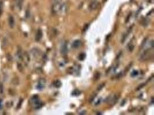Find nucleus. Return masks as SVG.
<instances>
[{"mask_svg":"<svg viewBox=\"0 0 154 115\" xmlns=\"http://www.w3.org/2000/svg\"><path fill=\"white\" fill-rule=\"evenodd\" d=\"M149 19H147V18H144V19H143V21H142L143 25L144 26H145V27H146V26H147L148 25V24H149Z\"/></svg>","mask_w":154,"mask_h":115,"instance_id":"nucleus-16","label":"nucleus"},{"mask_svg":"<svg viewBox=\"0 0 154 115\" xmlns=\"http://www.w3.org/2000/svg\"><path fill=\"white\" fill-rule=\"evenodd\" d=\"M144 85H145V84H141V85H140V86H139L138 88H137V90H140V89L142 88L143 87V86H144Z\"/></svg>","mask_w":154,"mask_h":115,"instance_id":"nucleus-20","label":"nucleus"},{"mask_svg":"<svg viewBox=\"0 0 154 115\" xmlns=\"http://www.w3.org/2000/svg\"><path fill=\"white\" fill-rule=\"evenodd\" d=\"M32 104H34L35 109H39L43 106V103L39 100V97L37 95H35L32 97L31 98Z\"/></svg>","mask_w":154,"mask_h":115,"instance_id":"nucleus-2","label":"nucleus"},{"mask_svg":"<svg viewBox=\"0 0 154 115\" xmlns=\"http://www.w3.org/2000/svg\"><path fill=\"white\" fill-rule=\"evenodd\" d=\"M81 94V92L78 89H75L72 93V95L73 96H79Z\"/></svg>","mask_w":154,"mask_h":115,"instance_id":"nucleus-14","label":"nucleus"},{"mask_svg":"<svg viewBox=\"0 0 154 115\" xmlns=\"http://www.w3.org/2000/svg\"><path fill=\"white\" fill-rule=\"evenodd\" d=\"M62 85L61 82L60 80H56L55 81L53 82V86L56 88H59Z\"/></svg>","mask_w":154,"mask_h":115,"instance_id":"nucleus-11","label":"nucleus"},{"mask_svg":"<svg viewBox=\"0 0 154 115\" xmlns=\"http://www.w3.org/2000/svg\"><path fill=\"white\" fill-rule=\"evenodd\" d=\"M81 45H82V42H81L80 40H76L75 41L73 42V43L72 44V47L73 48H78L79 47H80Z\"/></svg>","mask_w":154,"mask_h":115,"instance_id":"nucleus-8","label":"nucleus"},{"mask_svg":"<svg viewBox=\"0 0 154 115\" xmlns=\"http://www.w3.org/2000/svg\"><path fill=\"white\" fill-rule=\"evenodd\" d=\"M105 1H106V0H105Z\"/></svg>","mask_w":154,"mask_h":115,"instance_id":"nucleus-25","label":"nucleus"},{"mask_svg":"<svg viewBox=\"0 0 154 115\" xmlns=\"http://www.w3.org/2000/svg\"><path fill=\"white\" fill-rule=\"evenodd\" d=\"M25 16H26V17H27V18H28V17H30V13L29 11H26V15H25Z\"/></svg>","mask_w":154,"mask_h":115,"instance_id":"nucleus-21","label":"nucleus"},{"mask_svg":"<svg viewBox=\"0 0 154 115\" xmlns=\"http://www.w3.org/2000/svg\"><path fill=\"white\" fill-rule=\"evenodd\" d=\"M67 11V6L65 3L56 2L52 6V12L54 13H63Z\"/></svg>","mask_w":154,"mask_h":115,"instance_id":"nucleus-1","label":"nucleus"},{"mask_svg":"<svg viewBox=\"0 0 154 115\" xmlns=\"http://www.w3.org/2000/svg\"><path fill=\"white\" fill-rule=\"evenodd\" d=\"M118 97L117 96V95H114V97H113L111 98V99H110V103L111 104L114 105V104L116 103L117 101H118Z\"/></svg>","mask_w":154,"mask_h":115,"instance_id":"nucleus-12","label":"nucleus"},{"mask_svg":"<svg viewBox=\"0 0 154 115\" xmlns=\"http://www.w3.org/2000/svg\"><path fill=\"white\" fill-rule=\"evenodd\" d=\"M80 114H86V111H83V112H81Z\"/></svg>","mask_w":154,"mask_h":115,"instance_id":"nucleus-24","label":"nucleus"},{"mask_svg":"<svg viewBox=\"0 0 154 115\" xmlns=\"http://www.w3.org/2000/svg\"><path fill=\"white\" fill-rule=\"evenodd\" d=\"M4 92V86L2 83L0 82V93L2 94Z\"/></svg>","mask_w":154,"mask_h":115,"instance_id":"nucleus-18","label":"nucleus"},{"mask_svg":"<svg viewBox=\"0 0 154 115\" xmlns=\"http://www.w3.org/2000/svg\"><path fill=\"white\" fill-rule=\"evenodd\" d=\"M3 107V101L0 100V109H2Z\"/></svg>","mask_w":154,"mask_h":115,"instance_id":"nucleus-23","label":"nucleus"},{"mask_svg":"<svg viewBox=\"0 0 154 115\" xmlns=\"http://www.w3.org/2000/svg\"><path fill=\"white\" fill-rule=\"evenodd\" d=\"M42 36H43V32L40 29H39L38 30L37 32L36 33L35 36V40L36 42H39L41 40Z\"/></svg>","mask_w":154,"mask_h":115,"instance_id":"nucleus-7","label":"nucleus"},{"mask_svg":"<svg viewBox=\"0 0 154 115\" xmlns=\"http://www.w3.org/2000/svg\"><path fill=\"white\" fill-rule=\"evenodd\" d=\"M68 46H67V43L66 42H64L62 43L61 46V49L60 51L62 55H66L68 53Z\"/></svg>","mask_w":154,"mask_h":115,"instance_id":"nucleus-5","label":"nucleus"},{"mask_svg":"<svg viewBox=\"0 0 154 115\" xmlns=\"http://www.w3.org/2000/svg\"><path fill=\"white\" fill-rule=\"evenodd\" d=\"M8 23H9V27L11 28H13L15 26V19L13 17V16H10L9 17V19H8Z\"/></svg>","mask_w":154,"mask_h":115,"instance_id":"nucleus-9","label":"nucleus"},{"mask_svg":"<svg viewBox=\"0 0 154 115\" xmlns=\"http://www.w3.org/2000/svg\"><path fill=\"white\" fill-rule=\"evenodd\" d=\"M23 4V0H16V7L19 9H21Z\"/></svg>","mask_w":154,"mask_h":115,"instance_id":"nucleus-10","label":"nucleus"},{"mask_svg":"<svg viewBox=\"0 0 154 115\" xmlns=\"http://www.w3.org/2000/svg\"><path fill=\"white\" fill-rule=\"evenodd\" d=\"M99 4L98 3V1H96V0H94V1H91L90 4H89L88 8H89V9H90L91 11H95V10L98 9L99 7Z\"/></svg>","mask_w":154,"mask_h":115,"instance_id":"nucleus-3","label":"nucleus"},{"mask_svg":"<svg viewBox=\"0 0 154 115\" xmlns=\"http://www.w3.org/2000/svg\"><path fill=\"white\" fill-rule=\"evenodd\" d=\"M105 86V84H102L100 85H99L98 88V90H102V89Z\"/></svg>","mask_w":154,"mask_h":115,"instance_id":"nucleus-19","label":"nucleus"},{"mask_svg":"<svg viewBox=\"0 0 154 115\" xmlns=\"http://www.w3.org/2000/svg\"><path fill=\"white\" fill-rule=\"evenodd\" d=\"M86 54L85 53H82L80 54V55H79V59L80 60H82V61H83V60H84L85 59H86Z\"/></svg>","mask_w":154,"mask_h":115,"instance_id":"nucleus-15","label":"nucleus"},{"mask_svg":"<svg viewBox=\"0 0 154 115\" xmlns=\"http://www.w3.org/2000/svg\"><path fill=\"white\" fill-rule=\"evenodd\" d=\"M139 74V72L137 71V70H133V71L131 72V76H132V77H135V76H136L138 75Z\"/></svg>","mask_w":154,"mask_h":115,"instance_id":"nucleus-17","label":"nucleus"},{"mask_svg":"<svg viewBox=\"0 0 154 115\" xmlns=\"http://www.w3.org/2000/svg\"><path fill=\"white\" fill-rule=\"evenodd\" d=\"M2 11H3V4L1 3L0 4V15H1Z\"/></svg>","mask_w":154,"mask_h":115,"instance_id":"nucleus-22","label":"nucleus"},{"mask_svg":"<svg viewBox=\"0 0 154 115\" xmlns=\"http://www.w3.org/2000/svg\"><path fill=\"white\" fill-rule=\"evenodd\" d=\"M149 54H150V51L149 50H145L143 53L141 54L140 57V59L141 60H147L149 57Z\"/></svg>","mask_w":154,"mask_h":115,"instance_id":"nucleus-6","label":"nucleus"},{"mask_svg":"<svg viewBox=\"0 0 154 115\" xmlns=\"http://www.w3.org/2000/svg\"><path fill=\"white\" fill-rule=\"evenodd\" d=\"M32 54H33L34 56H38L40 55V51L39 50L36 49V48H34L33 50H32Z\"/></svg>","mask_w":154,"mask_h":115,"instance_id":"nucleus-13","label":"nucleus"},{"mask_svg":"<svg viewBox=\"0 0 154 115\" xmlns=\"http://www.w3.org/2000/svg\"><path fill=\"white\" fill-rule=\"evenodd\" d=\"M46 81L43 78H40L38 81V84L36 86V89L39 90H42L45 87Z\"/></svg>","mask_w":154,"mask_h":115,"instance_id":"nucleus-4","label":"nucleus"}]
</instances>
